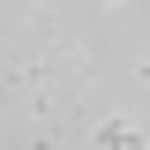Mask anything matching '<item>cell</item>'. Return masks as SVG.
Wrapping results in <instances>:
<instances>
[{"instance_id":"obj_1","label":"cell","mask_w":150,"mask_h":150,"mask_svg":"<svg viewBox=\"0 0 150 150\" xmlns=\"http://www.w3.org/2000/svg\"><path fill=\"white\" fill-rule=\"evenodd\" d=\"M90 143H143V128L135 120H105V128H90Z\"/></svg>"}]
</instances>
